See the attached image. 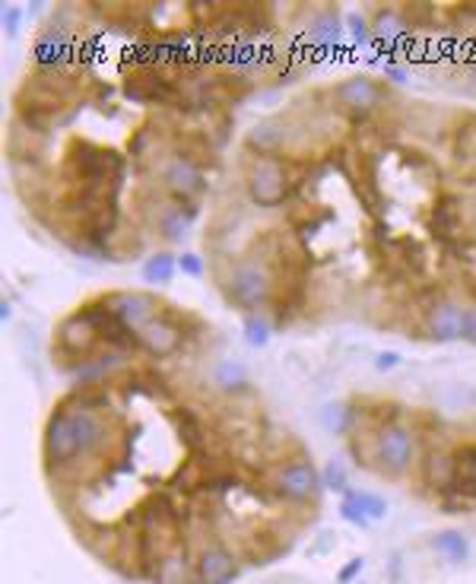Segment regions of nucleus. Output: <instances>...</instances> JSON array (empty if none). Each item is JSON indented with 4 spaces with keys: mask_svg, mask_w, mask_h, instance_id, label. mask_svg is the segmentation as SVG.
Here are the masks:
<instances>
[{
    "mask_svg": "<svg viewBox=\"0 0 476 584\" xmlns=\"http://www.w3.org/2000/svg\"><path fill=\"white\" fill-rule=\"evenodd\" d=\"M334 7L54 4L7 95L4 172L22 220L83 261L178 248L216 194L242 112L302 74Z\"/></svg>",
    "mask_w": 476,
    "mask_h": 584,
    "instance_id": "7ed1b4c3",
    "label": "nucleus"
},
{
    "mask_svg": "<svg viewBox=\"0 0 476 584\" xmlns=\"http://www.w3.org/2000/svg\"><path fill=\"white\" fill-rule=\"evenodd\" d=\"M48 359L64 384L41 419V477L102 565L232 584L315 524V454L191 305L102 289L54 321Z\"/></svg>",
    "mask_w": 476,
    "mask_h": 584,
    "instance_id": "f03ea898",
    "label": "nucleus"
},
{
    "mask_svg": "<svg viewBox=\"0 0 476 584\" xmlns=\"http://www.w3.org/2000/svg\"><path fill=\"white\" fill-rule=\"evenodd\" d=\"M359 20L388 70L476 105V4H369Z\"/></svg>",
    "mask_w": 476,
    "mask_h": 584,
    "instance_id": "39448f33",
    "label": "nucleus"
},
{
    "mask_svg": "<svg viewBox=\"0 0 476 584\" xmlns=\"http://www.w3.org/2000/svg\"><path fill=\"white\" fill-rule=\"evenodd\" d=\"M438 550H445L451 559L467 556V544L461 540V534H442V537H438Z\"/></svg>",
    "mask_w": 476,
    "mask_h": 584,
    "instance_id": "423d86ee",
    "label": "nucleus"
},
{
    "mask_svg": "<svg viewBox=\"0 0 476 584\" xmlns=\"http://www.w3.org/2000/svg\"><path fill=\"white\" fill-rule=\"evenodd\" d=\"M340 436L355 467L391 483L413 480L445 515L476 511V413L448 417L407 397L353 394Z\"/></svg>",
    "mask_w": 476,
    "mask_h": 584,
    "instance_id": "20e7f679",
    "label": "nucleus"
},
{
    "mask_svg": "<svg viewBox=\"0 0 476 584\" xmlns=\"http://www.w3.org/2000/svg\"><path fill=\"white\" fill-rule=\"evenodd\" d=\"M197 257L270 334L476 349V105L375 70L299 83L242 128Z\"/></svg>",
    "mask_w": 476,
    "mask_h": 584,
    "instance_id": "f257e3e1",
    "label": "nucleus"
}]
</instances>
